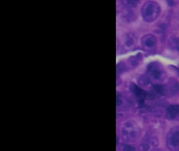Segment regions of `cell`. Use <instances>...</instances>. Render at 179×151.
<instances>
[{
	"label": "cell",
	"instance_id": "7c38bea8",
	"mask_svg": "<svg viewBox=\"0 0 179 151\" xmlns=\"http://www.w3.org/2000/svg\"><path fill=\"white\" fill-rule=\"evenodd\" d=\"M134 42V40L133 38L131 36H128L127 39H126V44L127 47H131V46L133 44Z\"/></svg>",
	"mask_w": 179,
	"mask_h": 151
},
{
	"label": "cell",
	"instance_id": "5b68a950",
	"mask_svg": "<svg viewBox=\"0 0 179 151\" xmlns=\"http://www.w3.org/2000/svg\"><path fill=\"white\" fill-rule=\"evenodd\" d=\"M166 118L170 120H179V105L168 106L166 110Z\"/></svg>",
	"mask_w": 179,
	"mask_h": 151
},
{
	"label": "cell",
	"instance_id": "3957f363",
	"mask_svg": "<svg viewBox=\"0 0 179 151\" xmlns=\"http://www.w3.org/2000/svg\"><path fill=\"white\" fill-rule=\"evenodd\" d=\"M147 73L153 80L159 81L164 79L165 72L161 65L156 62L151 63L147 67Z\"/></svg>",
	"mask_w": 179,
	"mask_h": 151
},
{
	"label": "cell",
	"instance_id": "9a60e30c",
	"mask_svg": "<svg viewBox=\"0 0 179 151\" xmlns=\"http://www.w3.org/2000/svg\"><path fill=\"white\" fill-rule=\"evenodd\" d=\"M138 1H126L128 5H129L131 6H135L138 3Z\"/></svg>",
	"mask_w": 179,
	"mask_h": 151
},
{
	"label": "cell",
	"instance_id": "7a4b0ae2",
	"mask_svg": "<svg viewBox=\"0 0 179 151\" xmlns=\"http://www.w3.org/2000/svg\"><path fill=\"white\" fill-rule=\"evenodd\" d=\"M123 134L126 140L133 141L138 138L139 129L135 123L128 121L125 124L124 127Z\"/></svg>",
	"mask_w": 179,
	"mask_h": 151
},
{
	"label": "cell",
	"instance_id": "8992f818",
	"mask_svg": "<svg viewBox=\"0 0 179 151\" xmlns=\"http://www.w3.org/2000/svg\"><path fill=\"white\" fill-rule=\"evenodd\" d=\"M157 43V39L152 34H147L141 38V43L144 47L151 49L155 47Z\"/></svg>",
	"mask_w": 179,
	"mask_h": 151
},
{
	"label": "cell",
	"instance_id": "ba28073f",
	"mask_svg": "<svg viewBox=\"0 0 179 151\" xmlns=\"http://www.w3.org/2000/svg\"><path fill=\"white\" fill-rule=\"evenodd\" d=\"M170 144L173 147L177 146L179 144V131H177L173 134L170 138Z\"/></svg>",
	"mask_w": 179,
	"mask_h": 151
},
{
	"label": "cell",
	"instance_id": "277c9868",
	"mask_svg": "<svg viewBox=\"0 0 179 151\" xmlns=\"http://www.w3.org/2000/svg\"><path fill=\"white\" fill-rule=\"evenodd\" d=\"M129 89L133 93V95L139 99V102L141 103H142L143 100L144 98H146L148 92L140 88V87H139L136 84L133 83H131L129 86Z\"/></svg>",
	"mask_w": 179,
	"mask_h": 151
},
{
	"label": "cell",
	"instance_id": "2e32d148",
	"mask_svg": "<svg viewBox=\"0 0 179 151\" xmlns=\"http://www.w3.org/2000/svg\"><path fill=\"white\" fill-rule=\"evenodd\" d=\"M121 104H122L121 99L120 98H119V97H117V98H116V105L120 106Z\"/></svg>",
	"mask_w": 179,
	"mask_h": 151
},
{
	"label": "cell",
	"instance_id": "30bf717a",
	"mask_svg": "<svg viewBox=\"0 0 179 151\" xmlns=\"http://www.w3.org/2000/svg\"><path fill=\"white\" fill-rule=\"evenodd\" d=\"M153 90L157 94L165 95V86L162 85H154L153 86Z\"/></svg>",
	"mask_w": 179,
	"mask_h": 151
},
{
	"label": "cell",
	"instance_id": "4fadbf2b",
	"mask_svg": "<svg viewBox=\"0 0 179 151\" xmlns=\"http://www.w3.org/2000/svg\"><path fill=\"white\" fill-rule=\"evenodd\" d=\"M172 45L173 47L179 52V38L174 39L172 42Z\"/></svg>",
	"mask_w": 179,
	"mask_h": 151
},
{
	"label": "cell",
	"instance_id": "6da1fadb",
	"mask_svg": "<svg viewBox=\"0 0 179 151\" xmlns=\"http://www.w3.org/2000/svg\"><path fill=\"white\" fill-rule=\"evenodd\" d=\"M141 13L143 19L147 22H151L159 16L160 7L159 4L153 1H148L142 5Z\"/></svg>",
	"mask_w": 179,
	"mask_h": 151
},
{
	"label": "cell",
	"instance_id": "8fae6325",
	"mask_svg": "<svg viewBox=\"0 0 179 151\" xmlns=\"http://www.w3.org/2000/svg\"><path fill=\"white\" fill-rule=\"evenodd\" d=\"M150 82L149 78L146 76H144L140 78V83L142 85H146Z\"/></svg>",
	"mask_w": 179,
	"mask_h": 151
},
{
	"label": "cell",
	"instance_id": "52a82bcc",
	"mask_svg": "<svg viewBox=\"0 0 179 151\" xmlns=\"http://www.w3.org/2000/svg\"><path fill=\"white\" fill-rule=\"evenodd\" d=\"M165 95H174L179 90V83L176 80H172L168 84V86H165Z\"/></svg>",
	"mask_w": 179,
	"mask_h": 151
},
{
	"label": "cell",
	"instance_id": "9c48e42d",
	"mask_svg": "<svg viewBox=\"0 0 179 151\" xmlns=\"http://www.w3.org/2000/svg\"><path fill=\"white\" fill-rule=\"evenodd\" d=\"M154 144L152 140H148L142 143L141 145V148L142 151H148L152 149Z\"/></svg>",
	"mask_w": 179,
	"mask_h": 151
},
{
	"label": "cell",
	"instance_id": "5bb4252c",
	"mask_svg": "<svg viewBox=\"0 0 179 151\" xmlns=\"http://www.w3.org/2000/svg\"><path fill=\"white\" fill-rule=\"evenodd\" d=\"M123 151H136L133 147L128 145H125L123 146Z\"/></svg>",
	"mask_w": 179,
	"mask_h": 151
}]
</instances>
